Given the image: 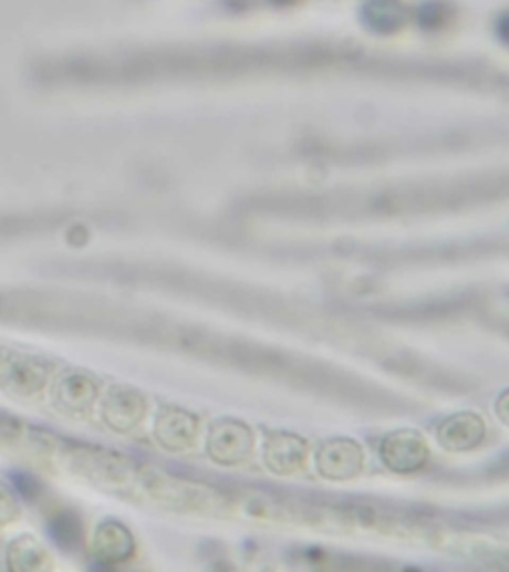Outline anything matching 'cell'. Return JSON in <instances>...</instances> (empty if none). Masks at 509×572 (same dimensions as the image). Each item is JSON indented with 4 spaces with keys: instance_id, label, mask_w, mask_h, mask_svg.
Returning a JSON list of instances; mask_svg holds the SVG:
<instances>
[{
    "instance_id": "1",
    "label": "cell",
    "mask_w": 509,
    "mask_h": 572,
    "mask_svg": "<svg viewBox=\"0 0 509 572\" xmlns=\"http://www.w3.org/2000/svg\"><path fill=\"white\" fill-rule=\"evenodd\" d=\"M251 427L237 419H217L207 434V456L217 466H239L253 454Z\"/></svg>"
},
{
    "instance_id": "2",
    "label": "cell",
    "mask_w": 509,
    "mask_h": 572,
    "mask_svg": "<svg viewBox=\"0 0 509 572\" xmlns=\"http://www.w3.org/2000/svg\"><path fill=\"white\" fill-rule=\"evenodd\" d=\"M381 459L392 474H416L430 461V447L420 431L396 429L382 439Z\"/></svg>"
},
{
    "instance_id": "3",
    "label": "cell",
    "mask_w": 509,
    "mask_h": 572,
    "mask_svg": "<svg viewBox=\"0 0 509 572\" xmlns=\"http://www.w3.org/2000/svg\"><path fill=\"white\" fill-rule=\"evenodd\" d=\"M363 467V447L354 439H326L316 449V471L329 481L354 479L361 476Z\"/></svg>"
},
{
    "instance_id": "4",
    "label": "cell",
    "mask_w": 509,
    "mask_h": 572,
    "mask_svg": "<svg viewBox=\"0 0 509 572\" xmlns=\"http://www.w3.org/2000/svg\"><path fill=\"white\" fill-rule=\"evenodd\" d=\"M263 461L274 476H294L307 461V441L289 431H271L264 439Z\"/></svg>"
},
{
    "instance_id": "5",
    "label": "cell",
    "mask_w": 509,
    "mask_h": 572,
    "mask_svg": "<svg viewBox=\"0 0 509 572\" xmlns=\"http://www.w3.org/2000/svg\"><path fill=\"white\" fill-rule=\"evenodd\" d=\"M486 437V424L474 412H460L446 417L436 429V439L446 451L461 454L480 446Z\"/></svg>"
},
{
    "instance_id": "6",
    "label": "cell",
    "mask_w": 509,
    "mask_h": 572,
    "mask_svg": "<svg viewBox=\"0 0 509 572\" xmlns=\"http://www.w3.org/2000/svg\"><path fill=\"white\" fill-rule=\"evenodd\" d=\"M199 431V419L186 409L164 408L156 417L154 436L167 451H186L194 447Z\"/></svg>"
},
{
    "instance_id": "7",
    "label": "cell",
    "mask_w": 509,
    "mask_h": 572,
    "mask_svg": "<svg viewBox=\"0 0 509 572\" xmlns=\"http://www.w3.org/2000/svg\"><path fill=\"white\" fill-rule=\"evenodd\" d=\"M102 412H104V422L114 431L126 434L139 426L146 416V398L136 389L116 386V388L110 389Z\"/></svg>"
},
{
    "instance_id": "8",
    "label": "cell",
    "mask_w": 509,
    "mask_h": 572,
    "mask_svg": "<svg viewBox=\"0 0 509 572\" xmlns=\"http://www.w3.org/2000/svg\"><path fill=\"white\" fill-rule=\"evenodd\" d=\"M94 549L100 554V559L110 561V563H120L132 557L136 543L124 524L110 521V523L100 524L96 537H94Z\"/></svg>"
},
{
    "instance_id": "9",
    "label": "cell",
    "mask_w": 509,
    "mask_h": 572,
    "mask_svg": "<svg viewBox=\"0 0 509 572\" xmlns=\"http://www.w3.org/2000/svg\"><path fill=\"white\" fill-rule=\"evenodd\" d=\"M96 394H98V386L94 384V379L82 374H70L66 378L60 379L56 398L62 408L70 412H86L96 398Z\"/></svg>"
},
{
    "instance_id": "10",
    "label": "cell",
    "mask_w": 509,
    "mask_h": 572,
    "mask_svg": "<svg viewBox=\"0 0 509 572\" xmlns=\"http://www.w3.org/2000/svg\"><path fill=\"white\" fill-rule=\"evenodd\" d=\"M366 20L373 29L382 30V32L401 27L402 20H404L401 2L398 0H373L366 9Z\"/></svg>"
},
{
    "instance_id": "11",
    "label": "cell",
    "mask_w": 509,
    "mask_h": 572,
    "mask_svg": "<svg viewBox=\"0 0 509 572\" xmlns=\"http://www.w3.org/2000/svg\"><path fill=\"white\" fill-rule=\"evenodd\" d=\"M506 399H508V394H501L500 406H498V408H500V417L503 424L508 422V416H506V408H503V402H506Z\"/></svg>"
}]
</instances>
